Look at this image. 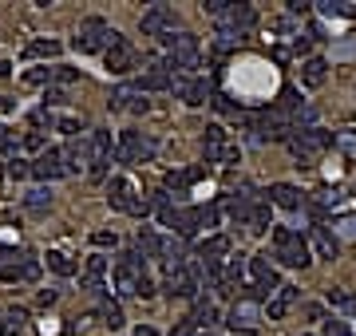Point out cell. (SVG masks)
<instances>
[{
	"instance_id": "7dc6e473",
	"label": "cell",
	"mask_w": 356,
	"mask_h": 336,
	"mask_svg": "<svg viewBox=\"0 0 356 336\" xmlns=\"http://www.w3.org/2000/svg\"><path fill=\"white\" fill-rule=\"evenodd\" d=\"M194 333H198V324L186 317V320H178V324H175V333H170V336H194Z\"/></svg>"
},
{
	"instance_id": "484cf974",
	"label": "cell",
	"mask_w": 356,
	"mask_h": 336,
	"mask_svg": "<svg viewBox=\"0 0 356 336\" xmlns=\"http://www.w3.org/2000/svg\"><path fill=\"white\" fill-rule=\"evenodd\" d=\"M139 254L151 257V261H162V254H166V238H159L151 225H143V229H139Z\"/></svg>"
},
{
	"instance_id": "8fae6325",
	"label": "cell",
	"mask_w": 356,
	"mask_h": 336,
	"mask_svg": "<svg viewBox=\"0 0 356 336\" xmlns=\"http://www.w3.org/2000/svg\"><path fill=\"white\" fill-rule=\"evenodd\" d=\"M107 202H111V210H123V214H135V218H143L146 210H151L143 198H135V186L123 175L107 178Z\"/></svg>"
},
{
	"instance_id": "52a82bcc",
	"label": "cell",
	"mask_w": 356,
	"mask_h": 336,
	"mask_svg": "<svg viewBox=\"0 0 356 336\" xmlns=\"http://www.w3.org/2000/svg\"><path fill=\"white\" fill-rule=\"evenodd\" d=\"M155 155H159V139H151L143 131H123L119 135V162L139 166V162H151Z\"/></svg>"
},
{
	"instance_id": "7bdbcfd3",
	"label": "cell",
	"mask_w": 356,
	"mask_h": 336,
	"mask_svg": "<svg viewBox=\"0 0 356 336\" xmlns=\"http://www.w3.org/2000/svg\"><path fill=\"white\" fill-rule=\"evenodd\" d=\"M324 336H353V333H348V324H344V320L329 317V320H324Z\"/></svg>"
},
{
	"instance_id": "4316f807",
	"label": "cell",
	"mask_w": 356,
	"mask_h": 336,
	"mask_svg": "<svg viewBox=\"0 0 356 336\" xmlns=\"http://www.w3.org/2000/svg\"><path fill=\"white\" fill-rule=\"evenodd\" d=\"M324 80H329V64H324L321 56H309L305 64H301V83L305 87H324Z\"/></svg>"
},
{
	"instance_id": "ba28073f",
	"label": "cell",
	"mask_w": 356,
	"mask_h": 336,
	"mask_svg": "<svg viewBox=\"0 0 356 336\" xmlns=\"http://www.w3.org/2000/svg\"><path fill=\"white\" fill-rule=\"evenodd\" d=\"M202 155H206V162H226V166H234V162L242 159V150L230 143L226 127H218V123H210V127L202 131Z\"/></svg>"
},
{
	"instance_id": "ee69618b",
	"label": "cell",
	"mask_w": 356,
	"mask_h": 336,
	"mask_svg": "<svg viewBox=\"0 0 356 336\" xmlns=\"http://www.w3.org/2000/svg\"><path fill=\"white\" fill-rule=\"evenodd\" d=\"M210 103H214V107H218V111H222V115H238V111H242V107H238V103H234V99H230V96H214Z\"/></svg>"
},
{
	"instance_id": "60d3db41",
	"label": "cell",
	"mask_w": 356,
	"mask_h": 336,
	"mask_svg": "<svg viewBox=\"0 0 356 336\" xmlns=\"http://www.w3.org/2000/svg\"><path fill=\"white\" fill-rule=\"evenodd\" d=\"M91 241H96L99 249H107V245H119V234H115V229H99V234H91Z\"/></svg>"
},
{
	"instance_id": "d6a6232c",
	"label": "cell",
	"mask_w": 356,
	"mask_h": 336,
	"mask_svg": "<svg viewBox=\"0 0 356 336\" xmlns=\"http://www.w3.org/2000/svg\"><path fill=\"white\" fill-rule=\"evenodd\" d=\"M245 229H249V234H265V229H269V206H265V202H254L249 218H245Z\"/></svg>"
},
{
	"instance_id": "74e56055",
	"label": "cell",
	"mask_w": 356,
	"mask_h": 336,
	"mask_svg": "<svg viewBox=\"0 0 356 336\" xmlns=\"http://www.w3.org/2000/svg\"><path fill=\"white\" fill-rule=\"evenodd\" d=\"M329 304H333V309H348V313H356V297L348 293V289H329Z\"/></svg>"
},
{
	"instance_id": "8d00e7d4",
	"label": "cell",
	"mask_w": 356,
	"mask_h": 336,
	"mask_svg": "<svg viewBox=\"0 0 356 336\" xmlns=\"http://www.w3.org/2000/svg\"><path fill=\"white\" fill-rule=\"evenodd\" d=\"M99 317H103V324H107L111 333H119V328H123V309H119L115 301H103V309H99Z\"/></svg>"
},
{
	"instance_id": "1f68e13d",
	"label": "cell",
	"mask_w": 356,
	"mask_h": 336,
	"mask_svg": "<svg viewBox=\"0 0 356 336\" xmlns=\"http://www.w3.org/2000/svg\"><path fill=\"white\" fill-rule=\"evenodd\" d=\"M44 261H48V269L60 273V277H71V273L80 269V261H76V257H67V254H60V249H52Z\"/></svg>"
},
{
	"instance_id": "4dcf8cb0",
	"label": "cell",
	"mask_w": 356,
	"mask_h": 336,
	"mask_svg": "<svg viewBox=\"0 0 356 336\" xmlns=\"http://www.w3.org/2000/svg\"><path fill=\"white\" fill-rule=\"evenodd\" d=\"M60 56V40H32L24 48V60H56Z\"/></svg>"
},
{
	"instance_id": "5bb4252c",
	"label": "cell",
	"mask_w": 356,
	"mask_h": 336,
	"mask_svg": "<svg viewBox=\"0 0 356 336\" xmlns=\"http://www.w3.org/2000/svg\"><path fill=\"white\" fill-rule=\"evenodd\" d=\"M135 64H139V56L131 48V40H123V36L115 32L111 44H107V71H111V76H131Z\"/></svg>"
},
{
	"instance_id": "f6af8a7d",
	"label": "cell",
	"mask_w": 356,
	"mask_h": 336,
	"mask_svg": "<svg viewBox=\"0 0 356 336\" xmlns=\"http://www.w3.org/2000/svg\"><path fill=\"white\" fill-rule=\"evenodd\" d=\"M12 146H16V131H12V127H0V155H8Z\"/></svg>"
},
{
	"instance_id": "db71d44e",
	"label": "cell",
	"mask_w": 356,
	"mask_h": 336,
	"mask_svg": "<svg viewBox=\"0 0 356 336\" xmlns=\"http://www.w3.org/2000/svg\"><path fill=\"white\" fill-rule=\"evenodd\" d=\"M40 304H44V309H48V304H56V289H44V293H40Z\"/></svg>"
},
{
	"instance_id": "f907efd6",
	"label": "cell",
	"mask_w": 356,
	"mask_h": 336,
	"mask_svg": "<svg viewBox=\"0 0 356 336\" xmlns=\"http://www.w3.org/2000/svg\"><path fill=\"white\" fill-rule=\"evenodd\" d=\"M56 127L64 131V135H80V123H76V119H60Z\"/></svg>"
},
{
	"instance_id": "7402d4cb",
	"label": "cell",
	"mask_w": 356,
	"mask_h": 336,
	"mask_svg": "<svg viewBox=\"0 0 356 336\" xmlns=\"http://www.w3.org/2000/svg\"><path fill=\"white\" fill-rule=\"evenodd\" d=\"M230 254V238L226 234H210L206 241H198V261L206 265V261H214V265H222V257Z\"/></svg>"
},
{
	"instance_id": "277c9868",
	"label": "cell",
	"mask_w": 356,
	"mask_h": 336,
	"mask_svg": "<svg viewBox=\"0 0 356 336\" xmlns=\"http://www.w3.org/2000/svg\"><path fill=\"white\" fill-rule=\"evenodd\" d=\"M249 273H254V285L245 289V301H269L277 289L285 285L281 277H277V269H274V261H269V254H258L254 261H249Z\"/></svg>"
},
{
	"instance_id": "f1b7e54d",
	"label": "cell",
	"mask_w": 356,
	"mask_h": 336,
	"mask_svg": "<svg viewBox=\"0 0 356 336\" xmlns=\"http://www.w3.org/2000/svg\"><path fill=\"white\" fill-rule=\"evenodd\" d=\"M198 229H202V206H182V214H178V238H194Z\"/></svg>"
},
{
	"instance_id": "ffe728a7",
	"label": "cell",
	"mask_w": 356,
	"mask_h": 336,
	"mask_svg": "<svg viewBox=\"0 0 356 336\" xmlns=\"http://www.w3.org/2000/svg\"><path fill=\"white\" fill-rule=\"evenodd\" d=\"M309 245H313V254L324 257V261H337V254H340V238L329 234L324 225H313V229H309Z\"/></svg>"
},
{
	"instance_id": "681fc988",
	"label": "cell",
	"mask_w": 356,
	"mask_h": 336,
	"mask_svg": "<svg viewBox=\"0 0 356 336\" xmlns=\"http://www.w3.org/2000/svg\"><path fill=\"white\" fill-rule=\"evenodd\" d=\"M44 103H48V107H64L67 96H64V91H48V96H44Z\"/></svg>"
},
{
	"instance_id": "d590c367",
	"label": "cell",
	"mask_w": 356,
	"mask_h": 336,
	"mask_svg": "<svg viewBox=\"0 0 356 336\" xmlns=\"http://www.w3.org/2000/svg\"><path fill=\"white\" fill-rule=\"evenodd\" d=\"M190 320H194L198 328H206V324H218V309H214L210 301H198L194 313H190Z\"/></svg>"
},
{
	"instance_id": "b9f144b4",
	"label": "cell",
	"mask_w": 356,
	"mask_h": 336,
	"mask_svg": "<svg viewBox=\"0 0 356 336\" xmlns=\"http://www.w3.org/2000/svg\"><path fill=\"white\" fill-rule=\"evenodd\" d=\"M28 175H32V162H24V159L8 162V178H28Z\"/></svg>"
},
{
	"instance_id": "4fadbf2b",
	"label": "cell",
	"mask_w": 356,
	"mask_h": 336,
	"mask_svg": "<svg viewBox=\"0 0 356 336\" xmlns=\"http://www.w3.org/2000/svg\"><path fill=\"white\" fill-rule=\"evenodd\" d=\"M87 146H91V178H107V166H111V155H115V146H111V131H91V139H87Z\"/></svg>"
},
{
	"instance_id": "11a10c76",
	"label": "cell",
	"mask_w": 356,
	"mask_h": 336,
	"mask_svg": "<svg viewBox=\"0 0 356 336\" xmlns=\"http://www.w3.org/2000/svg\"><path fill=\"white\" fill-rule=\"evenodd\" d=\"M8 111H12V99H4V96H0V115H8Z\"/></svg>"
},
{
	"instance_id": "7c38bea8",
	"label": "cell",
	"mask_w": 356,
	"mask_h": 336,
	"mask_svg": "<svg viewBox=\"0 0 356 336\" xmlns=\"http://www.w3.org/2000/svg\"><path fill=\"white\" fill-rule=\"evenodd\" d=\"M175 24H178V12L170 4H151L139 20V28L143 36H155V40H166V36H175Z\"/></svg>"
},
{
	"instance_id": "83f0119b",
	"label": "cell",
	"mask_w": 356,
	"mask_h": 336,
	"mask_svg": "<svg viewBox=\"0 0 356 336\" xmlns=\"http://www.w3.org/2000/svg\"><path fill=\"white\" fill-rule=\"evenodd\" d=\"M64 162H67V175L83 170V166L91 162V146H87V143H76V139H71V143L64 146Z\"/></svg>"
},
{
	"instance_id": "91938a15",
	"label": "cell",
	"mask_w": 356,
	"mask_h": 336,
	"mask_svg": "<svg viewBox=\"0 0 356 336\" xmlns=\"http://www.w3.org/2000/svg\"><path fill=\"white\" fill-rule=\"evenodd\" d=\"M4 333H8V324H4V320H0V336H4Z\"/></svg>"
},
{
	"instance_id": "6f0895ef",
	"label": "cell",
	"mask_w": 356,
	"mask_h": 336,
	"mask_svg": "<svg viewBox=\"0 0 356 336\" xmlns=\"http://www.w3.org/2000/svg\"><path fill=\"white\" fill-rule=\"evenodd\" d=\"M8 71H12V64H8V60H0V80H4Z\"/></svg>"
},
{
	"instance_id": "f546056e",
	"label": "cell",
	"mask_w": 356,
	"mask_h": 336,
	"mask_svg": "<svg viewBox=\"0 0 356 336\" xmlns=\"http://www.w3.org/2000/svg\"><path fill=\"white\" fill-rule=\"evenodd\" d=\"M293 301H297V289H293V285H281L274 297H269V320H281L285 313H289Z\"/></svg>"
},
{
	"instance_id": "e0dca14e",
	"label": "cell",
	"mask_w": 356,
	"mask_h": 336,
	"mask_svg": "<svg viewBox=\"0 0 356 336\" xmlns=\"http://www.w3.org/2000/svg\"><path fill=\"white\" fill-rule=\"evenodd\" d=\"M40 277V261L32 254H20L16 261H8V265H0V281H8V285H16V281H36Z\"/></svg>"
},
{
	"instance_id": "8992f818",
	"label": "cell",
	"mask_w": 356,
	"mask_h": 336,
	"mask_svg": "<svg viewBox=\"0 0 356 336\" xmlns=\"http://www.w3.org/2000/svg\"><path fill=\"white\" fill-rule=\"evenodd\" d=\"M249 131L258 143H289V131H293V119H285L281 111H258L249 115Z\"/></svg>"
},
{
	"instance_id": "5b68a950",
	"label": "cell",
	"mask_w": 356,
	"mask_h": 336,
	"mask_svg": "<svg viewBox=\"0 0 356 336\" xmlns=\"http://www.w3.org/2000/svg\"><path fill=\"white\" fill-rule=\"evenodd\" d=\"M115 28L107 24L103 16H87L80 24V32H76V40H71V48L80 52V56H96V52H107V44H111Z\"/></svg>"
},
{
	"instance_id": "2e32d148",
	"label": "cell",
	"mask_w": 356,
	"mask_h": 336,
	"mask_svg": "<svg viewBox=\"0 0 356 336\" xmlns=\"http://www.w3.org/2000/svg\"><path fill=\"white\" fill-rule=\"evenodd\" d=\"M107 103H111V111H135V115H146V111H151V99H143L139 83H119Z\"/></svg>"
},
{
	"instance_id": "c3c4849f",
	"label": "cell",
	"mask_w": 356,
	"mask_h": 336,
	"mask_svg": "<svg viewBox=\"0 0 356 336\" xmlns=\"http://www.w3.org/2000/svg\"><path fill=\"white\" fill-rule=\"evenodd\" d=\"M24 146H28V150H40V146H44V135H40V131L24 135Z\"/></svg>"
},
{
	"instance_id": "cb8c5ba5",
	"label": "cell",
	"mask_w": 356,
	"mask_h": 336,
	"mask_svg": "<svg viewBox=\"0 0 356 336\" xmlns=\"http://www.w3.org/2000/svg\"><path fill=\"white\" fill-rule=\"evenodd\" d=\"M103 273H107V257H87V269H83V289H91V293H99V297H103V293H107V289H103Z\"/></svg>"
},
{
	"instance_id": "bcb514c9",
	"label": "cell",
	"mask_w": 356,
	"mask_h": 336,
	"mask_svg": "<svg viewBox=\"0 0 356 336\" xmlns=\"http://www.w3.org/2000/svg\"><path fill=\"white\" fill-rule=\"evenodd\" d=\"M56 80H60V83H76V80H80V67H64V64H56Z\"/></svg>"
},
{
	"instance_id": "44dd1931",
	"label": "cell",
	"mask_w": 356,
	"mask_h": 336,
	"mask_svg": "<svg viewBox=\"0 0 356 336\" xmlns=\"http://www.w3.org/2000/svg\"><path fill=\"white\" fill-rule=\"evenodd\" d=\"M175 91L186 99V107H202V103L210 99V83L202 80V76H190V80H178Z\"/></svg>"
},
{
	"instance_id": "680465c9",
	"label": "cell",
	"mask_w": 356,
	"mask_h": 336,
	"mask_svg": "<svg viewBox=\"0 0 356 336\" xmlns=\"http://www.w3.org/2000/svg\"><path fill=\"white\" fill-rule=\"evenodd\" d=\"M234 336H258V333H254V328H238Z\"/></svg>"
},
{
	"instance_id": "30bf717a",
	"label": "cell",
	"mask_w": 356,
	"mask_h": 336,
	"mask_svg": "<svg viewBox=\"0 0 356 336\" xmlns=\"http://www.w3.org/2000/svg\"><path fill=\"white\" fill-rule=\"evenodd\" d=\"M198 285H202V265H178V269L166 273V297L170 301H194Z\"/></svg>"
},
{
	"instance_id": "ab89813d",
	"label": "cell",
	"mask_w": 356,
	"mask_h": 336,
	"mask_svg": "<svg viewBox=\"0 0 356 336\" xmlns=\"http://www.w3.org/2000/svg\"><path fill=\"white\" fill-rule=\"evenodd\" d=\"M24 320H28V313H24V309H8V313H4L8 333H20V328H24Z\"/></svg>"
},
{
	"instance_id": "9f6ffc18",
	"label": "cell",
	"mask_w": 356,
	"mask_h": 336,
	"mask_svg": "<svg viewBox=\"0 0 356 336\" xmlns=\"http://www.w3.org/2000/svg\"><path fill=\"white\" fill-rule=\"evenodd\" d=\"M131 336H159V333H155V328H146V324H143V328H135Z\"/></svg>"
},
{
	"instance_id": "94428289",
	"label": "cell",
	"mask_w": 356,
	"mask_h": 336,
	"mask_svg": "<svg viewBox=\"0 0 356 336\" xmlns=\"http://www.w3.org/2000/svg\"><path fill=\"white\" fill-rule=\"evenodd\" d=\"M202 336H218V333H202Z\"/></svg>"
},
{
	"instance_id": "603a6c76",
	"label": "cell",
	"mask_w": 356,
	"mask_h": 336,
	"mask_svg": "<svg viewBox=\"0 0 356 336\" xmlns=\"http://www.w3.org/2000/svg\"><path fill=\"white\" fill-rule=\"evenodd\" d=\"M261 320V309L254 301H234V309H230V328H234V333H238V328H254V324H258Z\"/></svg>"
},
{
	"instance_id": "f35d334b",
	"label": "cell",
	"mask_w": 356,
	"mask_h": 336,
	"mask_svg": "<svg viewBox=\"0 0 356 336\" xmlns=\"http://www.w3.org/2000/svg\"><path fill=\"white\" fill-rule=\"evenodd\" d=\"M52 80H56V67H32V71H24V83H32V87L52 83Z\"/></svg>"
},
{
	"instance_id": "ac0fdd59",
	"label": "cell",
	"mask_w": 356,
	"mask_h": 336,
	"mask_svg": "<svg viewBox=\"0 0 356 336\" xmlns=\"http://www.w3.org/2000/svg\"><path fill=\"white\" fill-rule=\"evenodd\" d=\"M32 175L44 178V182H56V178H64V175H67L64 150H44V155L32 162Z\"/></svg>"
},
{
	"instance_id": "7a4b0ae2",
	"label": "cell",
	"mask_w": 356,
	"mask_h": 336,
	"mask_svg": "<svg viewBox=\"0 0 356 336\" xmlns=\"http://www.w3.org/2000/svg\"><path fill=\"white\" fill-rule=\"evenodd\" d=\"M274 257L281 261V265H289V269H305L309 261V241L297 234V229H289V225H277L274 229Z\"/></svg>"
},
{
	"instance_id": "836d02e7",
	"label": "cell",
	"mask_w": 356,
	"mask_h": 336,
	"mask_svg": "<svg viewBox=\"0 0 356 336\" xmlns=\"http://www.w3.org/2000/svg\"><path fill=\"white\" fill-rule=\"evenodd\" d=\"M277 111H281V115H297V111H301V96H297V87H281V91H277Z\"/></svg>"
},
{
	"instance_id": "e575fe53",
	"label": "cell",
	"mask_w": 356,
	"mask_h": 336,
	"mask_svg": "<svg viewBox=\"0 0 356 336\" xmlns=\"http://www.w3.org/2000/svg\"><path fill=\"white\" fill-rule=\"evenodd\" d=\"M24 210H32V214H48V210H52V194L48 190H28V194H24Z\"/></svg>"
},
{
	"instance_id": "d6986e66",
	"label": "cell",
	"mask_w": 356,
	"mask_h": 336,
	"mask_svg": "<svg viewBox=\"0 0 356 336\" xmlns=\"http://www.w3.org/2000/svg\"><path fill=\"white\" fill-rule=\"evenodd\" d=\"M269 202L281 210H289V214H297V210H305V194L297 190L293 182H274L269 186Z\"/></svg>"
},
{
	"instance_id": "3957f363",
	"label": "cell",
	"mask_w": 356,
	"mask_h": 336,
	"mask_svg": "<svg viewBox=\"0 0 356 336\" xmlns=\"http://www.w3.org/2000/svg\"><path fill=\"white\" fill-rule=\"evenodd\" d=\"M166 44V64L175 67V71H186V76H194L198 71V64H202V48H198V36H190V32H175V36H166L162 40Z\"/></svg>"
},
{
	"instance_id": "9a60e30c",
	"label": "cell",
	"mask_w": 356,
	"mask_h": 336,
	"mask_svg": "<svg viewBox=\"0 0 356 336\" xmlns=\"http://www.w3.org/2000/svg\"><path fill=\"white\" fill-rule=\"evenodd\" d=\"M135 83H139V91H170V87L178 83V71L166 64V60H155Z\"/></svg>"
},
{
	"instance_id": "d4e9b609",
	"label": "cell",
	"mask_w": 356,
	"mask_h": 336,
	"mask_svg": "<svg viewBox=\"0 0 356 336\" xmlns=\"http://www.w3.org/2000/svg\"><path fill=\"white\" fill-rule=\"evenodd\" d=\"M242 273H245V261H230V269L214 281V289H218V297H234L238 289H242Z\"/></svg>"
},
{
	"instance_id": "f5cc1de1",
	"label": "cell",
	"mask_w": 356,
	"mask_h": 336,
	"mask_svg": "<svg viewBox=\"0 0 356 336\" xmlns=\"http://www.w3.org/2000/svg\"><path fill=\"white\" fill-rule=\"evenodd\" d=\"M321 12L324 16H340V12H348V8H344V4H321Z\"/></svg>"
},
{
	"instance_id": "6da1fadb",
	"label": "cell",
	"mask_w": 356,
	"mask_h": 336,
	"mask_svg": "<svg viewBox=\"0 0 356 336\" xmlns=\"http://www.w3.org/2000/svg\"><path fill=\"white\" fill-rule=\"evenodd\" d=\"M115 285H119L123 297H151L155 293V281L146 277L143 254H119V261H115Z\"/></svg>"
},
{
	"instance_id": "816d5d0a",
	"label": "cell",
	"mask_w": 356,
	"mask_h": 336,
	"mask_svg": "<svg viewBox=\"0 0 356 336\" xmlns=\"http://www.w3.org/2000/svg\"><path fill=\"white\" fill-rule=\"evenodd\" d=\"M321 317H324L321 304H305V320H321Z\"/></svg>"
},
{
	"instance_id": "9c48e42d",
	"label": "cell",
	"mask_w": 356,
	"mask_h": 336,
	"mask_svg": "<svg viewBox=\"0 0 356 336\" xmlns=\"http://www.w3.org/2000/svg\"><path fill=\"white\" fill-rule=\"evenodd\" d=\"M329 143H333V139H329V131H321V127H301V131L289 135V150H293V159H297V166H301V162H313Z\"/></svg>"
}]
</instances>
